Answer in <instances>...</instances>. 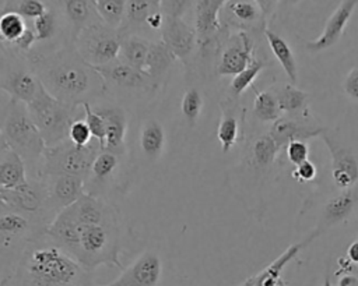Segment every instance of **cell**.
Here are the masks:
<instances>
[{
  "label": "cell",
  "mask_w": 358,
  "mask_h": 286,
  "mask_svg": "<svg viewBox=\"0 0 358 286\" xmlns=\"http://www.w3.org/2000/svg\"><path fill=\"white\" fill-rule=\"evenodd\" d=\"M28 59L43 89L66 105L80 107L106 95L103 78L71 43Z\"/></svg>",
  "instance_id": "1"
},
{
  "label": "cell",
  "mask_w": 358,
  "mask_h": 286,
  "mask_svg": "<svg viewBox=\"0 0 358 286\" xmlns=\"http://www.w3.org/2000/svg\"><path fill=\"white\" fill-rule=\"evenodd\" d=\"M90 273L45 233L28 243L0 286H92Z\"/></svg>",
  "instance_id": "2"
},
{
  "label": "cell",
  "mask_w": 358,
  "mask_h": 286,
  "mask_svg": "<svg viewBox=\"0 0 358 286\" xmlns=\"http://www.w3.org/2000/svg\"><path fill=\"white\" fill-rule=\"evenodd\" d=\"M3 137L8 148L17 152L27 165L29 177H39L46 144L32 121L27 103L13 100L3 110Z\"/></svg>",
  "instance_id": "3"
},
{
  "label": "cell",
  "mask_w": 358,
  "mask_h": 286,
  "mask_svg": "<svg viewBox=\"0 0 358 286\" xmlns=\"http://www.w3.org/2000/svg\"><path fill=\"white\" fill-rule=\"evenodd\" d=\"M69 254L88 272H92L101 265L123 269L120 262L119 220L101 225L78 223L77 239Z\"/></svg>",
  "instance_id": "4"
},
{
  "label": "cell",
  "mask_w": 358,
  "mask_h": 286,
  "mask_svg": "<svg viewBox=\"0 0 358 286\" xmlns=\"http://www.w3.org/2000/svg\"><path fill=\"white\" fill-rule=\"evenodd\" d=\"M46 226L39 218L0 211V283L14 271L28 243L45 234Z\"/></svg>",
  "instance_id": "5"
},
{
  "label": "cell",
  "mask_w": 358,
  "mask_h": 286,
  "mask_svg": "<svg viewBox=\"0 0 358 286\" xmlns=\"http://www.w3.org/2000/svg\"><path fill=\"white\" fill-rule=\"evenodd\" d=\"M27 109L46 146H53L69 140L70 126L78 119L77 106H70L57 100L48 93L43 86L36 96L27 103Z\"/></svg>",
  "instance_id": "6"
},
{
  "label": "cell",
  "mask_w": 358,
  "mask_h": 286,
  "mask_svg": "<svg viewBox=\"0 0 358 286\" xmlns=\"http://www.w3.org/2000/svg\"><path fill=\"white\" fill-rule=\"evenodd\" d=\"M41 88L28 56L0 43V91L13 100L29 103Z\"/></svg>",
  "instance_id": "7"
},
{
  "label": "cell",
  "mask_w": 358,
  "mask_h": 286,
  "mask_svg": "<svg viewBox=\"0 0 358 286\" xmlns=\"http://www.w3.org/2000/svg\"><path fill=\"white\" fill-rule=\"evenodd\" d=\"M95 70L103 78L106 89L105 96L122 105L145 99L157 92L145 71L136 70L119 59L106 66L95 67Z\"/></svg>",
  "instance_id": "8"
},
{
  "label": "cell",
  "mask_w": 358,
  "mask_h": 286,
  "mask_svg": "<svg viewBox=\"0 0 358 286\" xmlns=\"http://www.w3.org/2000/svg\"><path fill=\"white\" fill-rule=\"evenodd\" d=\"M99 151L101 146L95 140L87 146H77L70 140L46 146L39 177L48 174H71L87 180L92 162Z\"/></svg>",
  "instance_id": "9"
},
{
  "label": "cell",
  "mask_w": 358,
  "mask_h": 286,
  "mask_svg": "<svg viewBox=\"0 0 358 286\" xmlns=\"http://www.w3.org/2000/svg\"><path fill=\"white\" fill-rule=\"evenodd\" d=\"M123 33L101 22L84 28L73 40L81 59L92 67H101L119 57Z\"/></svg>",
  "instance_id": "10"
},
{
  "label": "cell",
  "mask_w": 358,
  "mask_h": 286,
  "mask_svg": "<svg viewBox=\"0 0 358 286\" xmlns=\"http://www.w3.org/2000/svg\"><path fill=\"white\" fill-rule=\"evenodd\" d=\"M129 155H116L101 149L92 162L90 174L85 180V193L112 201L113 193H123L129 176Z\"/></svg>",
  "instance_id": "11"
},
{
  "label": "cell",
  "mask_w": 358,
  "mask_h": 286,
  "mask_svg": "<svg viewBox=\"0 0 358 286\" xmlns=\"http://www.w3.org/2000/svg\"><path fill=\"white\" fill-rule=\"evenodd\" d=\"M228 0H194V31L201 60H210L229 35L220 22V13Z\"/></svg>",
  "instance_id": "12"
},
{
  "label": "cell",
  "mask_w": 358,
  "mask_h": 286,
  "mask_svg": "<svg viewBox=\"0 0 358 286\" xmlns=\"http://www.w3.org/2000/svg\"><path fill=\"white\" fill-rule=\"evenodd\" d=\"M0 200L4 209L35 216L48 225L55 215L49 208L48 193L41 177H28V180L11 190H0Z\"/></svg>",
  "instance_id": "13"
},
{
  "label": "cell",
  "mask_w": 358,
  "mask_h": 286,
  "mask_svg": "<svg viewBox=\"0 0 358 286\" xmlns=\"http://www.w3.org/2000/svg\"><path fill=\"white\" fill-rule=\"evenodd\" d=\"M92 109L99 113L106 124V138H105V151H109L116 155H129L127 148V128H129V114L126 106L109 99L102 98L94 105Z\"/></svg>",
  "instance_id": "14"
},
{
  "label": "cell",
  "mask_w": 358,
  "mask_h": 286,
  "mask_svg": "<svg viewBox=\"0 0 358 286\" xmlns=\"http://www.w3.org/2000/svg\"><path fill=\"white\" fill-rule=\"evenodd\" d=\"M162 278V259L157 250L147 248L122 273L106 285L96 286H158Z\"/></svg>",
  "instance_id": "15"
},
{
  "label": "cell",
  "mask_w": 358,
  "mask_h": 286,
  "mask_svg": "<svg viewBox=\"0 0 358 286\" xmlns=\"http://www.w3.org/2000/svg\"><path fill=\"white\" fill-rule=\"evenodd\" d=\"M255 43L248 32H236L228 35L220 50V60L215 67L217 75H236L253 61ZM218 50V52H220Z\"/></svg>",
  "instance_id": "16"
},
{
  "label": "cell",
  "mask_w": 358,
  "mask_h": 286,
  "mask_svg": "<svg viewBox=\"0 0 358 286\" xmlns=\"http://www.w3.org/2000/svg\"><path fill=\"white\" fill-rule=\"evenodd\" d=\"M220 22L227 32L229 29L248 33L257 29L264 32L267 28V20L255 0H228L220 13Z\"/></svg>",
  "instance_id": "17"
},
{
  "label": "cell",
  "mask_w": 358,
  "mask_h": 286,
  "mask_svg": "<svg viewBox=\"0 0 358 286\" xmlns=\"http://www.w3.org/2000/svg\"><path fill=\"white\" fill-rule=\"evenodd\" d=\"M161 40L173 53L176 60H180L189 67L194 52L197 50V36L194 27L189 25L183 18H166L159 31Z\"/></svg>",
  "instance_id": "18"
},
{
  "label": "cell",
  "mask_w": 358,
  "mask_h": 286,
  "mask_svg": "<svg viewBox=\"0 0 358 286\" xmlns=\"http://www.w3.org/2000/svg\"><path fill=\"white\" fill-rule=\"evenodd\" d=\"M41 179L45 183L49 208L55 216L85 193V180L78 176L48 174L41 176Z\"/></svg>",
  "instance_id": "19"
},
{
  "label": "cell",
  "mask_w": 358,
  "mask_h": 286,
  "mask_svg": "<svg viewBox=\"0 0 358 286\" xmlns=\"http://www.w3.org/2000/svg\"><path fill=\"white\" fill-rule=\"evenodd\" d=\"M166 145V133L164 124L154 116H145L138 126L136 137V149L147 165L158 162Z\"/></svg>",
  "instance_id": "20"
},
{
  "label": "cell",
  "mask_w": 358,
  "mask_h": 286,
  "mask_svg": "<svg viewBox=\"0 0 358 286\" xmlns=\"http://www.w3.org/2000/svg\"><path fill=\"white\" fill-rule=\"evenodd\" d=\"M357 4L358 0H341L338 7L327 18L323 32L315 40L305 42V47L310 52H320L336 45L340 40Z\"/></svg>",
  "instance_id": "21"
},
{
  "label": "cell",
  "mask_w": 358,
  "mask_h": 286,
  "mask_svg": "<svg viewBox=\"0 0 358 286\" xmlns=\"http://www.w3.org/2000/svg\"><path fill=\"white\" fill-rule=\"evenodd\" d=\"M60 13L70 43L84 28L101 22L95 0H60Z\"/></svg>",
  "instance_id": "22"
},
{
  "label": "cell",
  "mask_w": 358,
  "mask_h": 286,
  "mask_svg": "<svg viewBox=\"0 0 358 286\" xmlns=\"http://www.w3.org/2000/svg\"><path fill=\"white\" fill-rule=\"evenodd\" d=\"M326 142L331 155V177L337 187L343 190H350L358 181V160L354 153L345 148L338 146L329 135L320 134Z\"/></svg>",
  "instance_id": "23"
},
{
  "label": "cell",
  "mask_w": 358,
  "mask_h": 286,
  "mask_svg": "<svg viewBox=\"0 0 358 286\" xmlns=\"http://www.w3.org/2000/svg\"><path fill=\"white\" fill-rule=\"evenodd\" d=\"M319 230H316L313 234H310L306 240L295 243L289 246L281 255H278L270 265H267L264 269H262L257 275L250 276L252 278V286H287V283L282 279V269L284 266L292 261L298 253L309 244L316 236H319Z\"/></svg>",
  "instance_id": "24"
},
{
  "label": "cell",
  "mask_w": 358,
  "mask_h": 286,
  "mask_svg": "<svg viewBox=\"0 0 358 286\" xmlns=\"http://www.w3.org/2000/svg\"><path fill=\"white\" fill-rule=\"evenodd\" d=\"M175 61L176 57L161 39L151 40L144 71L151 78L157 91H159L162 84L166 81Z\"/></svg>",
  "instance_id": "25"
},
{
  "label": "cell",
  "mask_w": 358,
  "mask_h": 286,
  "mask_svg": "<svg viewBox=\"0 0 358 286\" xmlns=\"http://www.w3.org/2000/svg\"><path fill=\"white\" fill-rule=\"evenodd\" d=\"M28 169L22 158L11 148L0 151V190H11L28 180Z\"/></svg>",
  "instance_id": "26"
},
{
  "label": "cell",
  "mask_w": 358,
  "mask_h": 286,
  "mask_svg": "<svg viewBox=\"0 0 358 286\" xmlns=\"http://www.w3.org/2000/svg\"><path fill=\"white\" fill-rule=\"evenodd\" d=\"M221 117L217 128V138L221 144L224 153L229 152L232 146L238 142L239 137V120L236 107L232 105V98L220 103Z\"/></svg>",
  "instance_id": "27"
},
{
  "label": "cell",
  "mask_w": 358,
  "mask_h": 286,
  "mask_svg": "<svg viewBox=\"0 0 358 286\" xmlns=\"http://www.w3.org/2000/svg\"><path fill=\"white\" fill-rule=\"evenodd\" d=\"M322 133H323V128H312L308 126H301L291 119L280 117L278 120L274 121L268 134L275 141V144L281 148L294 140L310 138L317 135L320 137Z\"/></svg>",
  "instance_id": "28"
},
{
  "label": "cell",
  "mask_w": 358,
  "mask_h": 286,
  "mask_svg": "<svg viewBox=\"0 0 358 286\" xmlns=\"http://www.w3.org/2000/svg\"><path fill=\"white\" fill-rule=\"evenodd\" d=\"M151 40L140 35H124L120 45L119 60L130 67L144 71Z\"/></svg>",
  "instance_id": "29"
},
{
  "label": "cell",
  "mask_w": 358,
  "mask_h": 286,
  "mask_svg": "<svg viewBox=\"0 0 358 286\" xmlns=\"http://www.w3.org/2000/svg\"><path fill=\"white\" fill-rule=\"evenodd\" d=\"M264 36L268 42V46L274 54V57L278 60V63L281 64V67L284 68L287 77L289 78L291 82L296 81V63H295V57L294 53L289 47V45L274 31L266 28L264 29Z\"/></svg>",
  "instance_id": "30"
},
{
  "label": "cell",
  "mask_w": 358,
  "mask_h": 286,
  "mask_svg": "<svg viewBox=\"0 0 358 286\" xmlns=\"http://www.w3.org/2000/svg\"><path fill=\"white\" fill-rule=\"evenodd\" d=\"M355 194L351 190H345L333 198H330L324 206L323 218L326 226H333L341 220H344L355 205Z\"/></svg>",
  "instance_id": "31"
},
{
  "label": "cell",
  "mask_w": 358,
  "mask_h": 286,
  "mask_svg": "<svg viewBox=\"0 0 358 286\" xmlns=\"http://www.w3.org/2000/svg\"><path fill=\"white\" fill-rule=\"evenodd\" d=\"M31 24L14 11L0 13V43L11 47L28 29Z\"/></svg>",
  "instance_id": "32"
},
{
  "label": "cell",
  "mask_w": 358,
  "mask_h": 286,
  "mask_svg": "<svg viewBox=\"0 0 358 286\" xmlns=\"http://www.w3.org/2000/svg\"><path fill=\"white\" fill-rule=\"evenodd\" d=\"M278 151H280V146L275 144V141L271 138L270 134L260 135L253 141L250 146L249 162L256 169L268 167L274 162Z\"/></svg>",
  "instance_id": "33"
},
{
  "label": "cell",
  "mask_w": 358,
  "mask_h": 286,
  "mask_svg": "<svg viewBox=\"0 0 358 286\" xmlns=\"http://www.w3.org/2000/svg\"><path fill=\"white\" fill-rule=\"evenodd\" d=\"M101 21L110 28L119 29L124 21L127 0H95Z\"/></svg>",
  "instance_id": "34"
},
{
  "label": "cell",
  "mask_w": 358,
  "mask_h": 286,
  "mask_svg": "<svg viewBox=\"0 0 358 286\" xmlns=\"http://www.w3.org/2000/svg\"><path fill=\"white\" fill-rule=\"evenodd\" d=\"M253 113L260 121H275L281 117L277 95L270 91L259 92L253 100Z\"/></svg>",
  "instance_id": "35"
},
{
  "label": "cell",
  "mask_w": 358,
  "mask_h": 286,
  "mask_svg": "<svg viewBox=\"0 0 358 286\" xmlns=\"http://www.w3.org/2000/svg\"><path fill=\"white\" fill-rule=\"evenodd\" d=\"M203 109V95L197 86H189L180 100V112L189 127H194Z\"/></svg>",
  "instance_id": "36"
},
{
  "label": "cell",
  "mask_w": 358,
  "mask_h": 286,
  "mask_svg": "<svg viewBox=\"0 0 358 286\" xmlns=\"http://www.w3.org/2000/svg\"><path fill=\"white\" fill-rule=\"evenodd\" d=\"M264 68V63L262 60L253 59V61L239 74L234 75L231 84H229V95L232 99H236L243 93V91L250 86V84L255 81V78L259 75V73Z\"/></svg>",
  "instance_id": "37"
},
{
  "label": "cell",
  "mask_w": 358,
  "mask_h": 286,
  "mask_svg": "<svg viewBox=\"0 0 358 286\" xmlns=\"http://www.w3.org/2000/svg\"><path fill=\"white\" fill-rule=\"evenodd\" d=\"M48 4L43 0H7L3 11H14L24 20L32 22L48 10Z\"/></svg>",
  "instance_id": "38"
},
{
  "label": "cell",
  "mask_w": 358,
  "mask_h": 286,
  "mask_svg": "<svg viewBox=\"0 0 358 286\" xmlns=\"http://www.w3.org/2000/svg\"><path fill=\"white\" fill-rule=\"evenodd\" d=\"M81 109L84 113V121L87 123L92 138L99 144L101 149H103L106 138V124L103 117L92 109L91 103H83Z\"/></svg>",
  "instance_id": "39"
},
{
  "label": "cell",
  "mask_w": 358,
  "mask_h": 286,
  "mask_svg": "<svg viewBox=\"0 0 358 286\" xmlns=\"http://www.w3.org/2000/svg\"><path fill=\"white\" fill-rule=\"evenodd\" d=\"M306 93L296 89L292 85H284L282 89L277 95V100L281 112H298L302 109L306 100Z\"/></svg>",
  "instance_id": "40"
},
{
  "label": "cell",
  "mask_w": 358,
  "mask_h": 286,
  "mask_svg": "<svg viewBox=\"0 0 358 286\" xmlns=\"http://www.w3.org/2000/svg\"><path fill=\"white\" fill-rule=\"evenodd\" d=\"M193 6L194 0H161L159 8L166 18H183Z\"/></svg>",
  "instance_id": "41"
},
{
  "label": "cell",
  "mask_w": 358,
  "mask_h": 286,
  "mask_svg": "<svg viewBox=\"0 0 358 286\" xmlns=\"http://www.w3.org/2000/svg\"><path fill=\"white\" fill-rule=\"evenodd\" d=\"M69 140L77 145V146H87L88 144L92 142V135L91 131L87 126V123L84 121V119H77L71 123L70 130H69Z\"/></svg>",
  "instance_id": "42"
},
{
  "label": "cell",
  "mask_w": 358,
  "mask_h": 286,
  "mask_svg": "<svg viewBox=\"0 0 358 286\" xmlns=\"http://www.w3.org/2000/svg\"><path fill=\"white\" fill-rule=\"evenodd\" d=\"M308 155H309L308 145L302 140H294L287 144V156L292 165L298 166L302 162L308 160Z\"/></svg>",
  "instance_id": "43"
},
{
  "label": "cell",
  "mask_w": 358,
  "mask_h": 286,
  "mask_svg": "<svg viewBox=\"0 0 358 286\" xmlns=\"http://www.w3.org/2000/svg\"><path fill=\"white\" fill-rule=\"evenodd\" d=\"M292 176H294V179H296L301 183L310 181L316 177V166L310 160H305L295 167Z\"/></svg>",
  "instance_id": "44"
},
{
  "label": "cell",
  "mask_w": 358,
  "mask_h": 286,
  "mask_svg": "<svg viewBox=\"0 0 358 286\" xmlns=\"http://www.w3.org/2000/svg\"><path fill=\"white\" fill-rule=\"evenodd\" d=\"M344 91L348 96L358 100V68H352L344 80Z\"/></svg>",
  "instance_id": "45"
},
{
  "label": "cell",
  "mask_w": 358,
  "mask_h": 286,
  "mask_svg": "<svg viewBox=\"0 0 358 286\" xmlns=\"http://www.w3.org/2000/svg\"><path fill=\"white\" fill-rule=\"evenodd\" d=\"M255 1L260 6L266 20L270 18L275 13V10L278 8V4H280V0H255Z\"/></svg>",
  "instance_id": "46"
},
{
  "label": "cell",
  "mask_w": 358,
  "mask_h": 286,
  "mask_svg": "<svg viewBox=\"0 0 358 286\" xmlns=\"http://www.w3.org/2000/svg\"><path fill=\"white\" fill-rule=\"evenodd\" d=\"M347 258H348V261H351V262H354V264H358V239L354 240V241L348 246Z\"/></svg>",
  "instance_id": "47"
},
{
  "label": "cell",
  "mask_w": 358,
  "mask_h": 286,
  "mask_svg": "<svg viewBox=\"0 0 358 286\" xmlns=\"http://www.w3.org/2000/svg\"><path fill=\"white\" fill-rule=\"evenodd\" d=\"M303 0H280V4H278V8L280 7H284V8H291V7H295L298 4H301Z\"/></svg>",
  "instance_id": "48"
},
{
  "label": "cell",
  "mask_w": 358,
  "mask_h": 286,
  "mask_svg": "<svg viewBox=\"0 0 358 286\" xmlns=\"http://www.w3.org/2000/svg\"><path fill=\"white\" fill-rule=\"evenodd\" d=\"M340 286H358V280L352 276H344L340 280Z\"/></svg>",
  "instance_id": "49"
},
{
  "label": "cell",
  "mask_w": 358,
  "mask_h": 286,
  "mask_svg": "<svg viewBox=\"0 0 358 286\" xmlns=\"http://www.w3.org/2000/svg\"><path fill=\"white\" fill-rule=\"evenodd\" d=\"M7 146L4 137H3V112L0 113V151H3Z\"/></svg>",
  "instance_id": "50"
},
{
  "label": "cell",
  "mask_w": 358,
  "mask_h": 286,
  "mask_svg": "<svg viewBox=\"0 0 358 286\" xmlns=\"http://www.w3.org/2000/svg\"><path fill=\"white\" fill-rule=\"evenodd\" d=\"M322 286H333V285H331V282H330L329 275H326V276H324V280H323V285H322Z\"/></svg>",
  "instance_id": "51"
},
{
  "label": "cell",
  "mask_w": 358,
  "mask_h": 286,
  "mask_svg": "<svg viewBox=\"0 0 358 286\" xmlns=\"http://www.w3.org/2000/svg\"><path fill=\"white\" fill-rule=\"evenodd\" d=\"M238 286H252V278H248L246 280H243L241 285H238Z\"/></svg>",
  "instance_id": "52"
},
{
  "label": "cell",
  "mask_w": 358,
  "mask_h": 286,
  "mask_svg": "<svg viewBox=\"0 0 358 286\" xmlns=\"http://www.w3.org/2000/svg\"><path fill=\"white\" fill-rule=\"evenodd\" d=\"M152 3H155V4H161V0H151Z\"/></svg>",
  "instance_id": "53"
}]
</instances>
